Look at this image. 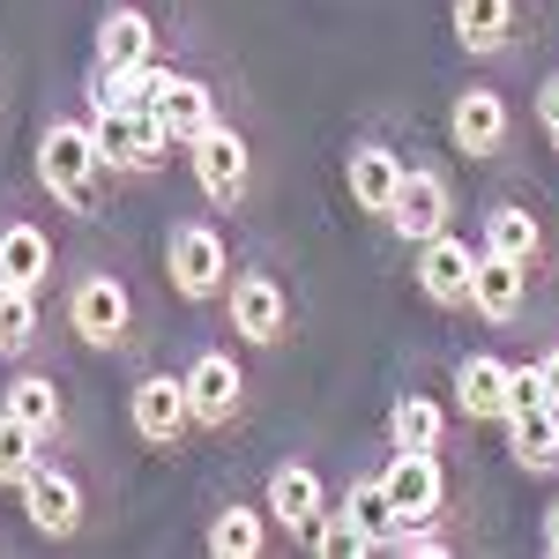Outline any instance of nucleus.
Segmentation results:
<instances>
[{
  "label": "nucleus",
  "instance_id": "f257e3e1",
  "mask_svg": "<svg viewBox=\"0 0 559 559\" xmlns=\"http://www.w3.org/2000/svg\"><path fill=\"white\" fill-rule=\"evenodd\" d=\"M31 173H38V194L60 216H75V224H97V216H105L112 173H105V157H97L90 112H52V120H45L38 150H31Z\"/></svg>",
  "mask_w": 559,
  "mask_h": 559
},
{
  "label": "nucleus",
  "instance_id": "f03ea898",
  "mask_svg": "<svg viewBox=\"0 0 559 559\" xmlns=\"http://www.w3.org/2000/svg\"><path fill=\"white\" fill-rule=\"evenodd\" d=\"M60 321H68V336L97 358H112V350H134L142 336V313H134V292L120 269H105V261H90L68 276V299H60Z\"/></svg>",
  "mask_w": 559,
  "mask_h": 559
},
{
  "label": "nucleus",
  "instance_id": "7ed1b4c3",
  "mask_svg": "<svg viewBox=\"0 0 559 559\" xmlns=\"http://www.w3.org/2000/svg\"><path fill=\"white\" fill-rule=\"evenodd\" d=\"M90 134H97V157L105 173L128 179V187H150V179L173 173V134L150 105H90Z\"/></svg>",
  "mask_w": 559,
  "mask_h": 559
},
{
  "label": "nucleus",
  "instance_id": "20e7f679",
  "mask_svg": "<svg viewBox=\"0 0 559 559\" xmlns=\"http://www.w3.org/2000/svg\"><path fill=\"white\" fill-rule=\"evenodd\" d=\"M231 239H224V224L216 216H179L173 231H165V284H173L187 306H216L224 299V284H231Z\"/></svg>",
  "mask_w": 559,
  "mask_h": 559
},
{
  "label": "nucleus",
  "instance_id": "39448f33",
  "mask_svg": "<svg viewBox=\"0 0 559 559\" xmlns=\"http://www.w3.org/2000/svg\"><path fill=\"white\" fill-rule=\"evenodd\" d=\"M292 292H284V276L276 269H261V261H247V269H231V284H224V321H231V336L247 350H284L292 344Z\"/></svg>",
  "mask_w": 559,
  "mask_h": 559
},
{
  "label": "nucleus",
  "instance_id": "423d86ee",
  "mask_svg": "<svg viewBox=\"0 0 559 559\" xmlns=\"http://www.w3.org/2000/svg\"><path fill=\"white\" fill-rule=\"evenodd\" d=\"M388 530H395V515H388L381 477H358L344 500H329V508H321L313 537H306V552H321V559H366V552H381Z\"/></svg>",
  "mask_w": 559,
  "mask_h": 559
},
{
  "label": "nucleus",
  "instance_id": "0eeeda50",
  "mask_svg": "<svg viewBox=\"0 0 559 559\" xmlns=\"http://www.w3.org/2000/svg\"><path fill=\"white\" fill-rule=\"evenodd\" d=\"M187 173H194L210 210H247L254 202V142L231 128V120H210V128L187 142Z\"/></svg>",
  "mask_w": 559,
  "mask_h": 559
},
{
  "label": "nucleus",
  "instance_id": "6e6552de",
  "mask_svg": "<svg viewBox=\"0 0 559 559\" xmlns=\"http://www.w3.org/2000/svg\"><path fill=\"white\" fill-rule=\"evenodd\" d=\"M500 440H508V463H515V471L559 477V403L537 388V373H530V366H515V395H508Z\"/></svg>",
  "mask_w": 559,
  "mask_h": 559
},
{
  "label": "nucleus",
  "instance_id": "1a4fd4ad",
  "mask_svg": "<svg viewBox=\"0 0 559 559\" xmlns=\"http://www.w3.org/2000/svg\"><path fill=\"white\" fill-rule=\"evenodd\" d=\"M448 150L463 165H508V150H515V105H508V90H492V83L455 90V105H448Z\"/></svg>",
  "mask_w": 559,
  "mask_h": 559
},
{
  "label": "nucleus",
  "instance_id": "9d476101",
  "mask_svg": "<svg viewBox=\"0 0 559 559\" xmlns=\"http://www.w3.org/2000/svg\"><path fill=\"white\" fill-rule=\"evenodd\" d=\"M179 388H187V411H194V432H231L239 418H247V366H239V350H216L202 344L194 358H187V373H179Z\"/></svg>",
  "mask_w": 559,
  "mask_h": 559
},
{
  "label": "nucleus",
  "instance_id": "9b49d317",
  "mask_svg": "<svg viewBox=\"0 0 559 559\" xmlns=\"http://www.w3.org/2000/svg\"><path fill=\"white\" fill-rule=\"evenodd\" d=\"M448 216H455V187H448V173L440 165H411L403 157V179H395V194H388V239H403V247H418V239H432V231H448Z\"/></svg>",
  "mask_w": 559,
  "mask_h": 559
},
{
  "label": "nucleus",
  "instance_id": "f8f14e48",
  "mask_svg": "<svg viewBox=\"0 0 559 559\" xmlns=\"http://www.w3.org/2000/svg\"><path fill=\"white\" fill-rule=\"evenodd\" d=\"M15 500H23V522L38 530V537H52V545H68V537H83L90 522V500H83V477L68 471V463H31V477L15 485Z\"/></svg>",
  "mask_w": 559,
  "mask_h": 559
},
{
  "label": "nucleus",
  "instance_id": "ddd939ff",
  "mask_svg": "<svg viewBox=\"0 0 559 559\" xmlns=\"http://www.w3.org/2000/svg\"><path fill=\"white\" fill-rule=\"evenodd\" d=\"M128 432L150 455H179V448L194 440V411H187L179 373H142V381L128 388Z\"/></svg>",
  "mask_w": 559,
  "mask_h": 559
},
{
  "label": "nucleus",
  "instance_id": "4468645a",
  "mask_svg": "<svg viewBox=\"0 0 559 559\" xmlns=\"http://www.w3.org/2000/svg\"><path fill=\"white\" fill-rule=\"evenodd\" d=\"M381 492H388V515H395V522L448 515V471H440V448H388Z\"/></svg>",
  "mask_w": 559,
  "mask_h": 559
},
{
  "label": "nucleus",
  "instance_id": "2eb2a0df",
  "mask_svg": "<svg viewBox=\"0 0 559 559\" xmlns=\"http://www.w3.org/2000/svg\"><path fill=\"white\" fill-rule=\"evenodd\" d=\"M477 254H500L530 276H545L552 269V231L530 202H492V210H477Z\"/></svg>",
  "mask_w": 559,
  "mask_h": 559
},
{
  "label": "nucleus",
  "instance_id": "dca6fc26",
  "mask_svg": "<svg viewBox=\"0 0 559 559\" xmlns=\"http://www.w3.org/2000/svg\"><path fill=\"white\" fill-rule=\"evenodd\" d=\"M471 269H477V247L455 239V231H432L411 247V276H418V299L440 306V313H463L471 306Z\"/></svg>",
  "mask_w": 559,
  "mask_h": 559
},
{
  "label": "nucleus",
  "instance_id": "f3484780",
  "mask_svg": "<svg viewBox=\"0 0 559 559\" xmlns=\"http://www.w3.org/2000/svg\"><path fill=\"white\" fill-rule=\"evenodd\" d=\"M261 508H269V530H284L292 545H306L321 508H329V477L313 471V463H276L269 485H261Z\"/></svg>",
  "mask_w": 559,
  "mask_h": 559
},
{
  "label": "nucleus",
  "instance_id": "a211bd4d",
  "mask_svg": "<svg viewBox=\"0 0 559 559\" xmlns=\"http://www.w3.org/2000/svg\"><path fill=\"white\" fill-rule=\"evenodd\" d=\"M448 395L471 426H500L508 418V395H515V366L500 350H463L455 373H448Z\"/></svg>",
  "mask_w": 559,
  "mask_h": 559
},
{
  "label": "nucleus",
  "instance_id": "6ab92c4d",
  "mask_svg": "<svg viewBox=\"0 0 559 559\" xmlns=\"http://www.w3.org/2000/svg\"><path fill=\"white\" fill-rule=\"evenodd\" d=\"M448 31L471 60H500L522 38V0H448Z\"/></svg>",
  "mask_w": 559,
  "mask_h": 559
},
{
  "label": "nucleus",
  "instance_id": "aec40b11",
  "mask_svg": "<svg viewBox=\"0 0 559 559\" xmlns=\"http://www.w3.org/2000/svg\"><path fill=\"white\" fill-rule=\"evenodd\" d=\"M157 60V15L142 0H112L97 15V45H90V68H142Z\"/></svg>",
  "mask_w": 559,
  "mask_h": 559
},
{
  "label": "nucleus",
  "instance_id": "412c9836",
  "mask_svg": "<svg viewBox=\"0 0 559 559\" xmlns=\"http://www.w3.org/2000/svg\"><path fill=\"white\" fill-rule=\"evenodd\" d=\"M60 276V247H52V231H45L38 216H8L0 224V284H15V292H45Z\"/></svg>",
  "mask_w": 559,
  "mask_h": 559
},
{
  "label": "nucleus",
  "instance_id": "4be33fe9",
  "mask_svg": "<svg viewBox=\"0 0 559 559\" xmlns=\"http://www.w3.org/2000/svg\"><path fill=\"white\" fill-rule=\"evenodd\" d=\"M530 269H515V261H500V254H477L471 269V306L463 313H477L485 329H515L522 321V306H530Z\"/></svg>",
  "mask_w": 559,
  "mask_h": 559
},
{
  "label": "nucleus",
  "instance_id": "5701e85b",
  "mask_svg": "<svg viewBox=\"0 0 559 559\" xmlns=\"http://www.w3.org/2000/svg\"><path fill=\"white\" fill-rule=\"evenodd\" d=\"M0 411H8L15 426H31L38 440H52V432L68 426V395H60V381L38 373V366H15V373L0 381Z\"/></svg>",
  "mask_w": 559,
  "mask_h": 559
},
{
  "label": "nucleus",
  "instance_id": "b1692460",
  "mask_svg": "<svg viewBox=\"0 0 559 559\" xmlns=\"http://www.w3.org/2000/svg\"><path fill=\"white\" fill-rule=\"evenodd\" d=\"M395 179H403V157H395L388 142L358 134V142L344 150V194L358 202V216H381L388 194H395Z\"/></svg>",
  "mask_w": 559,
  "mask_h": 559
},
{
  "label": "nucleus",
  "instance_id": "393cba45",
  "mask_svg": "<svg viewBox=\"0 0 559 559\" xmlns=\"http://www.w3.org/2000/svg\"><path fill=\"white\" fill-rule=\"evenodd\" d=\"M202 545H210L216 559H261L269 552V508H261V500H216Z\"/></svg>",
  "mask_w": 559,
  "mask_h": 559
},
{
  "label": "nucleus",
  "instance_id": "a878e982",
  "mask_svg": "<svg viewBox=\"0 0 559 559\" xmlns=\"http://www.w3.org/2000/svg\"><path fill=\"white\" fill-rule=\"evenodd\" d=\"M150 112H157V120H165V134L187 150V142L216 120V90L202 83V75H179V68H173V75H165V90L150 97Z\"/></svg>",
  "mask_w": 559,
  "mask_h": 559
},
{
  "label": "nucleus",
  "instance_id": "bb28decb",
  "mask_svg": "<svg viewBox=\"0 0 559 559\" xmlns=\"http://www.w3.org/2000/svg\"><path fill=\"white\" fill-rule=\"evenodd\" d=\"M388 448H448V403L411 388L388 403Z\"/></svg>",
  "mask_w": 559,
  "mask_h": 559
},
{
  "label": "nucleus",
  "instance_id": "cd10ccee",
  "mask_svg": "<svg viewBox=\"0 0 559 559\" xmlns=\"http://www.w3.org/2000/svg\"><path fill=\"white\" fill-rule=\"evenodd\" d=\"M38 292H15V284H0V358H31L38 350Z\"/></svg>",
  "mask_w": 559,
  "mask_h": 559
},
{
  "label": "nucleus",
  "instance_id": "c85d7f7f",
  "mask_svg": "<svg viewBox=\"0 0 559 559\" xmlns=\"http://www.w3.org/2000/svg\"><path fill=\"white\" fill-rule=\"evenodd\" d=\"M38 432L31 426H15V418H8V411H0V492H15V485H23V477H31V463H38Z\"/></svg>",
  "mask_w": 559,
  "mask_h": 559
},
{
  "label": "nucleus",
  "instance_id": "c756f323",
  "mask_svg": "<svg viewBox=\"0 0 559 559\" xmlns=\"http://www.w3.org/2000/svg\"><path fill=\"white\" fill-rule=\"evenodd\" d=\"M537 128H559V68L537 83Z\"/></svg>",
  "mask_w": 559,
  "mask_h": 559
},
{
  "label": "nucleus",
  "instance_id": "7c9ffc66",
  "mask_svg": "<svg viewBox=\"0 0 559 559\" xmlns=\"http://www.w3.org/2000/svg\"><path fill=\"white\" fill-rule=\"evenodd\" d=\"M530 373H537V388H545V395L559 403V344H545V350H537V366H530Z\"/></svg>",
  "mask_w": 559,
  "mask_h": 559
},
{
  "label": "nucleus",
  "instance_id": "2f4dec72",
  "mask_svg": "<svg viewBox=\"0 0 559 559\" xmlns=\"http://www.w3.org/2000/svg\"><path fill=\"white\" fill-rule=\"evenodd\" d=\"M537 545H545V552L559 559V492H552V508H545V515H537Z\"/></svg>",
  "mask_w": 559,
  "mask_h": 559
},
{
  "label": "nucleus",
  "instance_id": "473e14b6",
  "mask_svg": "<svg viewBox=\"0 0 559 559\" xmlns=\"http://www.w3.org/2000/svg\"><path fill=\"white\" fill-rule=\"evenodd\" d=\"M545 134H552V165H559V128H545Z\"/></svg>",
  "mask_w": 559,
  "mask_h": 559
}]
</instances>
